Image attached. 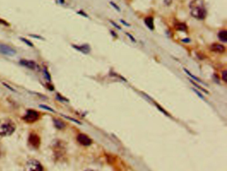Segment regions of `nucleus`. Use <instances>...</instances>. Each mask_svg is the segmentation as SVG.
Instances as JSON below:
<instances>
[{
	"label": "nucleus",
	"mask_w": 227,
	"mask_h": 171,
	"mask_svg": "<svg viewBox=\"0 0 227 171\" xmlns=\"http://www.w3.org/2000/svg\"><path fill=\"white\" fill-rule=\"evenodd\" d=\"M15 124L10 119H6L0 124V136L7 137L11 135L15 130Z\"/></svg>",
	"instance_id": "1"
},
{
	"label": "nucleus",
	"mask_w": 227,
	"mask_h": 171,
	"mask_svg": "<svg viewBox=\"0 0 227 171\" xmlns=\"http://www.w3.org/2000/svg\"><path fill=\"white\" fill-rule=\"evenodd\" d=\"M24 171H43V167L38 160L32 159L27 162Z\"/></svg>",
	"instance_id": "2"
},
{
	"label": "nucleus",
	"mask_w": 227,
	"mask_h": 171,
	"mask_svg": "<svg viewBox=\"0 0 227 171\" xmlns=\"http://www.w3.org/2000/svg\"><path fill=\"white\" fill-rule=\"evenodd\" d=\"M191 15L198 20H204L206 15V11L205 7L202 6H196L194 8H192L191 11Z\"/></svg>",
	"instance_id": "3"
},
{
	"label": "nucleus",
	"mask_w": 227,
	"mask_h": 171,
	"mask_svg": "<svg viewBox=\"0 0 227 171\" xmlns=\"http://www.w3.org/2000/svg\"><path fill=\"white\" fill-rule=\"evenodd\" d=\"M39 115L38 112H37L36 110L29 109L27 111L26 115L23 116V119L29 123H32L37 121L39 119Z\"/></svg>",
	"instance_id": "4"
},
{
	"label": "nucleus",
	"mask_w": 227,
	"mask_h": 171,
	"mask_svg": "<svg viewBox=\"0 0 227 171\" xmlns=\"http://www.w3.org/2000/svg\"><path fill=\"white\" fill-rule=\"evenodd\" d=\"M0 53L8 56H14L17 53L16 50L9 45L0 43Z\"/></svg>",
	"instance_id": "5"
},
{
	"label": "nucleus",
	"mask_w": 227,
	"mask_h": 171,
	"mask_svg": "<svg viewBox=\"0 0 227 171\" xmlns=\"http://www.w3.org/2000/svg\"><path fill=\"white\" fill-rule=\"evenodd\" d=\"M28 141L30 144L31 146H33V148L35 149H37L39 148L40 143H41V141H40V138L37 135L35 134H31L29 136V138H28Z\"/></svg>",
	"instance_id": "6"
},
{
	"label": "nucleus",
	"mask_w": 227,
	"mask_h": 171,
	"mask_svg": "<svg viewBox=\"0 0 227 171\" xmlns=\"http://www.w3.org/2000/svg\"><path fill=\"white\" fill-rule=\"evenodd\" d=\"M77 140L83 146H89L92 144V140L88 136L84 134H79L77 137Z\"/></svg>",
	"instance_id": "7"
},
{
	"label": "nucleus",
	"mask_w": 227,
	"mask_h": 171,
	"mask_svg": "<svg viewBox=\"0 0 227 171\" xmlns=\"http://www.w3.org/2000/svg\"><path fill=\"white\" fill-rule=\"evenodd\" d=\"M210 49L214 53H223L226 51V48L224 47V45L220 43H213L210 46Z\"/></svg>",
	"instance_id": "8"
},
{
	"label": "nucleus",
	"mask_w": 227,
	"mask_h": 171,
	"mask_svg": "<svg viewBox=\"0 0 227 171\" xmlns=\"http://www.w3.org/2000/svg\"><path fill=\"white\" fill-rule=\"evenodd\" d=\"M20 63L22 66L28 68V69H31V70L35 69V68H36L37 67L35 62H34L33 61H31V60L21 59V60L20 61Z\"/></svg>",
	"instance_id": "9"
},
{
	"label": "nucleus",
	"mask_w": 227,
	"mask_h": 171,
	"mask_svg": "<svg viewBox=\"0 0 227 171\" xmlns=\"http://www.w3.org/2000/svg\"><path fill=\"white\" fill-rule=\"evenodd\" d=\"M72 47L75 49L76 50H77L80 52L85 53V54H87L90 52L91 51V48L89 45L87 44H84L82 45H72Z\"/></svg>",
	"instance_id": "10"
},
{
	"label": "nucleus",
	"mask_w": 227,
	"mask_h": 171,
	"mask_svg": "<svg viewBox=\"0 0 227 171\" xmlns=\"http://www.w3.org/2000/svg\"><path fill=\"white\" fill-rule=\"evenodd\" d=\"M144 23L150 30L152 31L154 29V22H153V18L152 17H146L144 19Z\"/></svg>",
	"instance_id": "11"
},
{
	"label": "nucleus",
	"mask_w": 227,
	"mask_h": 171,
	"mask_svg": "<svg viewBox=\"0 0 227 171\" xmlns=\"http://www.w3.org/2000/svg\"><path fill=\"white\" fill-rule=\"evenodd\" d=\"M53 123L55 127L59 130H62L65 128V123L62 121L61 120H59L58 119H53Z\"/></svg>",
	"instance_id": "12"
},
{
	"label": "nucleus",
	"mask_w": 227,
	"mask_h": 171,
	"mask_svg": "<svg viewBox=\"0 0 227 171\" xmlns=\"http://www.w3.org/2000/svg\"><path fill=\"white\" fill-rule=\"evenodd\" d=\"M218 37L220 41L223 43L227 42V30L220 31L218 33Z\"/></svg>",
	"instance_id": "13"
},
{
	"label": "nucleus",
	"mask_w": 227,
	"mask_h": 171,
	"mask_svg": "<svg viewBox=\"0 0 227 171\" xmlns=\"http://www.w3.org/2000/svg\"><path fill=\"white\" fill-rule=\"evenodd\" d=\"M174 27L176 29V30L179 31H186L188 29L187 25H186L185 23H178L174 25Z\"/></svg>",
	"instance_id": "14"
},
{
	"label": "nucleus",
	"mask_w": 227,
	"mask_h": 171,
	"mask_svg": "<svg viewBox=\"0 0 227 171\" xmlns=\"http://www.w3.org/2000/svg\"><path fill=\"white\" fill-rule=\"evenodd\" d=\"M183 70H184V71L186 72V74L188 75H189V76H190L191 77L193 78V79H194L195 81H198V82H199V83H202V84H205V83L202 82V81L200 80L199 78H197V77H195L194 75H193L191 73V72L189 71H188V70H187L186 69H185V68H183Z\"/></svg>",
	"instance_id": "15"
},
{
	"label": "nucleus",
	"mask_w": 227,
	"mask_h": 171,
	"mask_svg": "<svg viewBox=\"0 0 227 171\" xmlns=\"http://www.w3.org/2000/svg\"><path fill=\"white\" fill-rule=\"evenodd\" d=\"M43 74H44V76L45 79H47L48 81H51V75H50L49 72L48 71V70L46 67H44V69H43Z\"/></svg>",
	"instance_id": "16"
},
{
	"label": "nucleus",
	"mask_w": 227,
	"mask_h": 171,
	"mask_svg": "<svg viewBox=\"0 0 227 171\" xmlns=\"http://www.w3.org/2000/svg\"><path fill=\"white\" fill-rule=\"evenodd\" d=\"M20 39H21V40L23 43H25V44L28 45L29 47H34V45H33V43H31L29 40H28V39H27L26 38H25V37H20Z\"/></svg>",
	"instance_id": "17"
},
{
	"label": "nucleus",
	"mask_w": 227,
	"mask_h": 171,
	"mask_svg": "<svg viewBox=\"0 0 227 171\" xmlns=\"http://www.w3.org/2000/svg\"><path fill=\"white\" fill-rule=\"evenodd\" d=\"M190 81H191V83H192V84H193V85L195 86V87H197V88L199 89H200L201 91H203V92H205V93H206V94H208V91H206V90H205V89L202 88V87H201L198 84H197V83H194V82H193V81H192V80H190Z\"/></svg>",
	"instance_id": "18"
},
{
	"label": "nucleus",
	"mask_w": 227,
	"mask_h": 171,
	"mask_svg": "<svg viewBox=\"0 0 227 171\" xmlns=\"http://www.w3.org/2000/svg\"><path fill=\"white\" fill-rule=\"evenodd\" d=\"M61 115V116H63V117H65V119H69V120H70V121H73V122H74V123H77V124H81V122L79 121H77V120H76V119H73V118H71V117H69V116H65V115Z\"/></svg>",
	"instance_id": "19"
},
{
	"label": "nucleus",
	"mask_w": 227,
	"mask_h": 171,
	"mask_svg": "<svg viewBox=\"0 0 227 171\" xmlns=\"http://www.w3.org/2000/svg\"><path fill=\"white\" fill-rule=\"evenodd\" d=\"M39 107L42 108V109H44L45 110H49L51 112H53V113H55V111L53 110L52 108L49 107H47V105H39Z\"/></svg>",
	"instance_id": "20"
},
{
	"label": "nucleus",
	"mask_w": 227,
	"mask_h": 171,
	"mask_svg": "<svg viewBox=\"0 0 227 171\" xmlns=\"http://www.w3.org/2000/svg\"><path fill=\"white\" fill-rule=\"evenodd\" d=\"M222 80L224 81L225 83L227 82V71H226V70H225V71H223L222 73Z\"/></svg>",
	"instance_id": "21"
},
{
	"label": "nucleus",
	"mask_w": 227,
	"mask_h": 171,
	"mask_svg": "<svg viewBox=\"0 0 227 171\" xmlns=\"http://www.w3.org/2000/svg\"><path fill=\"white\" fill-rule=\"evenodd\" d=\"M2 84H3V85H4V86H5V87H6V88L8 89H9L10 91H13V92H15V93H16V91H15V89H14V88H12V87H11V86L9 85H8V84H7V83H2Z\"/></svg>",
	"instance_id": "22"
},
{
	"label": "nucleus",
	"mask_w": 227,
	"mask_h": 171,
	"mask_svg": "<svg viewBox=\"0 0 227 171\" xmlns=\"http://www.w3.org/2000/svg\"><path fill=\"white\" fill-rule=\"evenodd\" d=\"M57 98L59 100L62 101H69L67 99L64 98L63 97H62L61 95H59V94H57Z\"/></svg>",
	"instance_id": "23"
},
{
	"label": "nucleus",
	"mask_w": 227,
	"mask_h": 171,
	"mask_svg": "<svg viewBox=\"0 0 227 171\" xmlns=\"http://www.w3.org/2000/svg\"><path fill=\"white\" fill-rule=\"evenodd\" d=\"M110 4H111V6H113V7L115 9H117V11H120V7H119V6L117 5L116 3H115L114 2H113V1H110Z\"/></svg>",
	"instance_id": "24"
},
{
	"label": "nucleus",
	"mask_w": 227,
	"mask_h": 171,
	"mask_svg": "<svg viewBox=\"0 0 227 171\" xmlns=\"http://www.w3.org/2000/svg\"><path fill=\"white\" fill-rule=\"evenodd\" d=\"M0 24L5 25V26H9V23L8 22H7L6 20H3V19H0Z\"/></svg>",
	"instance_id": "25"
},
{
	"label": "nucleus",
	"mask_w": 227,
	"mask_h": 171,
	"mask_svg": "<svg viewBox=\"0 0 227 171\" xmlns=\"http://www.w3.org/2000/svg\"><path fill=\"white\" fill-rule=\"evenodd\" d=\"M110 22H111V24L113 25L114 27H115L117 29H119V30H121V27H120L119 25H117L116 23H115L114 21H110Z\"/></svg>",
	"instance_id": "26"
},
{
	"label": "nucleus",
	"mask_w": 227,
	"mask_h": 171,
	"mask_svg": "<svg viewBox=\"0 0 227 171\" xmlns=\"http://www.w3.org/2000/svg\"><path fill=\"white\" fill-rule=\"evenodd\" d=\"M126 34H127V35L128 37H129V39H130L131 40V41H133V42H134V43H135V42H136L135 39V38L133 37V35H131L130 33H126Z\"/></svg>",
	"instance_id": "27"
},
{
	"label": "nucleus",
	"mask_w": 227,
	"mask_h": 171,
	"mask_svg": "<svg viewBox=\"0 0 227 171\" xmlns=\"http://www.w3.org/2000/svg\"><path fill=\"white\" fill-rule=\"evenodd\" d=\"M193 91H194V92H195V93H197V95H198V96H199V97H200L201 99H205V98H204V97H203V95H202V94L200 93L199 92V91H197V89H193Z\"/></svg>",
	"instance_id": "28"
},
{
	"label": "nucleus",
	"mask_w": 227,
	"mask_h": 171,
	"mask_svg": "<svg viewBox=\"0 0 227 171\" xmlns=\"http://www.w3.org/2000/svg\"><path fill=\"white\" fill-rule=\"evenodd\" d=\"M156 106H157V108H158V109H159V110H161V111L163 112V113H165V115H169V114L167 113V112H166V111H165V110H164V109H163V108H161V107L159 106V105H157V104H156Z\"/></svg>",
	"instance_id": "29"
},
{
	"label": "nucleus",
	"mask_w": 227,
	"mask_h": 171,
	"mask_svg": "<svg viewBox=\"0 0 227 171\" xmlns=\"http://www.w3.org/2000/svg\"><path fill=\"white\" fill-rule=\"evenodd\" d=\"M77 13H78V14H81V15H83V16L86 17H88V15H87V14H85V13H84V12H83V11H79V12H77Z\"/></svg>",
	"instance_id": "30"
},
{
	"label": "nucleus",
	"mask_w": 227,
	"mask_h": 171,
	"mask_svg": "<svg viewBox=\"0 0 227 171\" xmlns=\"http://www.w3.org/2000/svg\"><path fill=\"white\" fill-rule=\"evenodd\" d=\"M120 21H121V22L122 23H123V24H124V25H125V26H128V27H129V26H130V24H129L128 23L125 22V21H124V20H120Z\"/></svg>",
	"instance_id": "31"
},
{
	"label": "nucleus",
	"mask_w": 227,
	"mask_h": 171,
	"mask_svg": "<svg viewBox=\"0 0 227 171\" xmlns=\"http://www.w3.org/2000/svg\"><path fill=\"white\" fill-rule=\"evenodd\" d=\"M182 41L183 43H189V42L191 41V39H188V38H185V39H182Z\"/></svg>",
	"instance_id": "32"
},
{
	"label": "nucleus",
	"mask_w": 227,
	"mask_h": 171,
	"mask_svg": "<svg viewBox=\"0 0 227 171\" xmlns=\"http://www.w3.org/2000/svg\"><path fill=\"white\" fill-rule=\"evenodd\" d=\"M30 36L31 37H34V38H36V39H43V38H42L41 37H40V36H39L38 35V37H35V36H37V35H30Z\"/></svg>",
	"instance_id": "33"
},
{
	"label": "nucleus",
	"mask_w": 227,
	"mask_h": 171,
	"mask_svg": "<svg viewBox=\"0 0 227 171\" xmlns=\"http://www.w3.org/2000/svg\"><path fill=\"white\" fill-rule=\"evenodd\" d=\"M111 33L113 35L114 37H117V33L115 32H114L113 31H111Z\"/></svg>",
	"instance_id": "34"
}]
</instances>
